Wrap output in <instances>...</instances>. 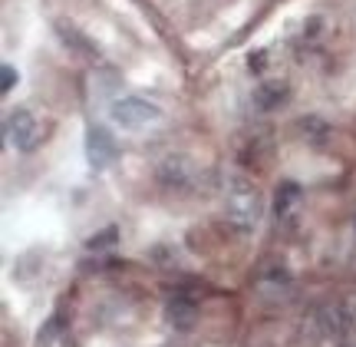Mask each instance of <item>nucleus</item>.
I'll return each mask as SVG.
<instances>
[{
  "instance_id": "obj_9",
  "label": "nucleus",
  "mask_w": 356,
  "mask_h": 347,
  "mask_svg": "<svg viewBox=\"0 0 356 347\" xmlns=\"http://www.w3.org/2000/svg\"><path fill=\"white\" fill-rule=\"evenodd\" d=\"M60 327H63V318H60V314H53L50 324H47V327H43V331L37 334V344H40V347H50L53 337L60 334Z\"/></svg>"
},
{
  "instance_id": "obj_7",
  "label": "nucleus",
  "mask_w": 356,
  "mask_h": 347,
  "mask_svg": "<svg viewBox=\"0 0 356 347\" xmlns=\"http://www.w3.org/2000/svg\"><path fill=\"white\" fill-rule=\"evenodd\" d=\"M56 33L63 37L66 47H76V50H83V53H92V47H89V40L83 37V33H79V30H76L73 24H66V20H60V24H56Z\"/></svg>"
},
{
  "instance_id": "obj_8",
  "label": "nucleus",
  "mask_w": 356,
  "mask_h": 347,
  "mask_svg": "<svg viewBox=\"0 0 356 347\" xmlns=\"http://www.w3.org/2000/svg\"><path fill=\"white\" fill-rule=\"evenodd\" d=\"M280 96H284V86H257L254 90V103L261 106V109H270V106L280 103Z\"/></svg>"
},
{
  "instance_id": "obj_11",
  "label": "nucleus",
  "mask_w": 356,
  "mask_h": 347,
  "mask_svg": "<svg viewBox=\"0 0 356 347\" xmlns=\"http://www.w3.org/2000/svg\"><path fill=\"white\" fill-rule=\"evenodd\" d=\"M0 77H3V93H10L13 90V83H17V70H13V66H3V70H0Z\"/></svg>"
},
{
  "instance_id": "obj_12",
  "label": "nucleus",
  "mask_w": 356,
  "mask_h": 347,
  "mask_svg": "<svg viewBox=\"0 0 356 347\" xmlns=\"http://www.w3.org/2000/svg\"><path fill=\"white\" fill-rule=\"evenodd\" d=\"M248 63H251V70H261V66H264V53H251V60H248Z\"/></svg>"
},
{
  "instance_id": "obj_6",
  "label": "nucleus",
  "mask_w": 356,
  "mask_h": 347,
  "mask_svg": "<svg viewBox=\"0 0 356 347\" xmlns=\"http://www.w3.org/2000/svg\"><path fill=\"white\" fill-rule=\"evenodd\" d=\"M297 202H300V185H297V182H280L277 195H274V212H277V219L293 215Z\"/></svg>"
},
{
  "instance_id": "obj_3",
  "label": "nucleus",
  "mask_w": 356,
  "mask_h": 347,
  "mask_svg": "<svg viewBox=\"0 0 356 347\" xmlns=\"http://www.w3.org/2000/svg\"><path fill=\"white\" fill-rule=\"evenodd\" d=\"M7 132H10V142L20 149V153H33L40 142H43V126H40V123L26 113V109H20V113L10 116Z\"/></svg>"
},
{
  "instance_id": "obj_4",
  "label": "nucleus",
  "mask_w": 356,
  "mask_h": 347,
  "mask_svg": "<svg viewBox=\"0 0 356 347\" xmlns=\"http://www.w3.org/2000/svg\"><path fill=\"white\" fill-rule=\"evenodd\" d=\"M86 159L92 169H106L115 159V142L102 126H89L86 132Z\"/></svg>"
},
{
  "instance_id": "obj_10",
  "label": "nucleus",
  "mask_w": 356,
  "mask_h": 347,
  "mask_svg": "<svg viewBox=\"0 0 356 347\" xmlns=\"http://www.w3.org/2000/svg\"><path fill=\"white\" fill-rule=\"evenodd\" d=\"M113 242H115V229H106L89 238V248H106V245H113Z\"/></svg>"
},
{
  "instance_id": "obj_2",
  "label": "nucleus",
  "mask_w": 356,
  "mask_h": 347,
  "mask_svg": "<svg viewBox=\"0 0 356 347\" xmlns=\"http://www.w3.org/2000/svg\"><path fill=\"white\" fill-rule=\"evenodd\" d=\"M109 116H113L115 126L142 129V126H149V123H155L162 116V109L155 103H149V100H142V96H122V100H115L109 106Z\"/></svg>"
},
{
  "instance_id": "obj_5",
  "label": "nucleus",
  "mask_w": 356,
  "mask_h": 347,
  "mask_svg": "<svg viewBox=\"0 0 356 347\" xmlns=\"http://www.w3.org/2000/svg\"><path fill=\"white\" fill-rule=\"evenodd\" d=\"M165 318L178 331H191V327H195V318H198V308H195L191 301H185V298H175V301L165 304Z\"/></svg>"
},
{
  "instance_id": "obj_1",
  "label": "nucleus",
  "mask_w": 356,
  "mask_h": 347,
  "mask_svg": "<svg viewBox=\"0 0 356 347\" xmlns=\"http://www.w3.org/2000/svg\"><path fill=\"white\" fill-rule=\"evenodd\" d=\"M225 219L238 231H254L261 222V195L244 176H231L225 182Z\"/></svg>"
}]
</instances>
